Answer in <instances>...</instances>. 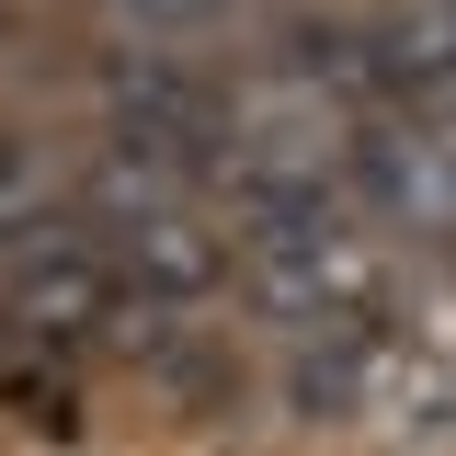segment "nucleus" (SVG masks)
I'll list each match as a JSON object with an SVG mask.
<instances>
[{"label": "nucleus", "instance_id": "2", "mask_svg": "<svg viewBox=\"0 0 456 456\" xmlns=\"http://www.w3.org/2000/svg\"><path fill=\"white\" fill-rule=\"evenodd\" d=\"M114 251L92 240L80 217H46L12 263H0V331L12 342H103V308H114Z\"/></svg>", "mask_w": 456, "mask_h": 456}, {"label": "nucleus", "instance_id": "5", "mask_svg": "<svg viewBox=\"0 0 456 456\" xmlns=\"http://www.w3.org/2000/svg\"><path fill=\"white\" fill-rule=\"evenodd\" d=\"M0 35H12V12H0Z\"/></svg>", "mask_w": 456, "mask_h": 456}, {"label": "nucleus", "instance_id": "1", "mask_svg": "<svg viewBox=\"0 0 456 456\" xmlns=\"http://www.w3.org/2000/svg\"><path fill=\"white\" fill-rule=\"evenodd\" d=\"M92 103H103V137L114 149H149V160H171V171H217V149H228V92L194 69V57H160V46H103L92 57Z\"/></svg>", "mask_w": 456, "mask_h": 456}, {"label": "nucleus", "instance_id": "4", "mask_svg": "<svg viewBox=\"0 0 456 456\" xmlns=\"http://www.w3.org/2000/svg\"><path fill=\"white\" fill-rule=\"evenodd\" d=\"M103 23H114V46H160V57H194V46H217L228 0H103Z\"/></svg>", "mask_w": 456, "mask_h": 456}, {"label": "nucleus", "instance_id": "3", "mask_svg": "<svg viewBox=\"0 0 456 456\" xmlns=\"http://www.w3.org/2000/svg\"><path fill=\"white\" fill-rule=\"evenodd\" d=\"M342 160H354V206H365V217L422 228V240H445V228H456V149H445V137H434L411 103L354 114Z\"/></svg>", "mask_w": 456, "mask_h": 456}]
</instances>
